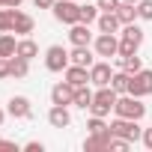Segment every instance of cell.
Listing matches in <instances>:
<instances>
[{
	"instance_id": "6da1fadb",
	"label": "cell",
	"mask_w": 152,
	"mask_h": 152,
	"mask_svg": "<svg viewBox=\"0 0 152 152\" xmlns=\"http://www.w3.org/2000/svg\"><path fill=\"white\" fill-rule=\"evenodd\" d=\"M113 113H116V116H125V119H143V116H146V104H143V99L125 93V96L116 99Z\"/></svg>"
},
{
	"instance_id": "7a4b0ae2",
	"label": "cell",
	"mask_w": 152,
	"mask_h": 152,
	"mask_svg": "<svg viewBox=\"0 0 152 152\" xmlns=\"http://www.w3.org/2000/svg\"><path fill=\"white\" fill-rule=\"evenodd\" d=\"M116 99H119V93H116L113 87H96V96H93L90 113H93V116H107V113L113 110Z\"/></svg>"
},
{
	"instance_id": "3957f363",
	"label": "cell",
	"mask_w": 152,
	"mask_h": 152,
	"mask_svg": "<svg viewBox=\"0 0 152 152\" xmlns=\"http://www.w3.org/2000/svg\"><path fill=\"white\" fill-rule=\"evenodd\" d=\"M110 134L113 137H125L131 143H137L143 137V128H140V119H125V116H116L110 122Z\"/></svg>"
},
{
	"instance_id": "277c9868",
	"label": "cell",
	"mask_w": 152,
	"mask_h": 152,
	"mask_svg": "<svg viewBox=\"0 0 152 152\" xmlns=\"http://www.w3.org/2000/svg\"><path fill=\"white\" fill-rule=\"evenodd\" d=\"M51 12H54V18L60 24H69V27L81 21V6L75 3V0H57V3L51 6Z\"/></svg>"
},
{
	"instance_id": "5b68a950",
	"label": "cell",
	"mask_w": 152,
	"mask_h": 152,
	"mask_svg": "<svg viewBox=\"0 0 152 152\" xmlns=\"http://www.w3.org/2000/svg\"><path fill=\"white\" fill-rule=\"evenodd\" d=\"M93 51L96 57H104V60H113L119 54V36L116 33H99L93 39Z\"/></svg>"
},
{
	"instance_id": "8992f818",
	"label": "cell",
	"mask_w": 152,
	"mask_h": 152,
	"mask_svg": "<svg viewBox=\"0 0 152 152\" xmlns=\"http://www.w3.org/2000/svg\"><path fill=\"white\" fill-rule=\"evenodd\" d=\"M69 51L63 48V45H51L48 51H45V69L48 72H66L69 69Z\"/></svg>"
},
{
	"instance_id": "52a82bcc",
	"label": "cell",
	"mask_w": 152,
	"mask_h": 152,
	"mask_svg": "<svg viewBox=\"0 0 152 152\" xmlns=\"http://www.w3.org/2000/svg\"><path fill=\"white\" fill-rule=\"evenodd\" d=\"M128 93L137 96V99L152 96V72H149V69H140L137 75H131V81H128Z\"/></svg>"
},
{
	"instance_id": "ba28073f",
	"label": "cell",
	"mask_w": 152,
	"mask_h": 152,
	"mask_svg": "<svg viewBox=\"0 0 152 152\" xmlns=\"http://www.w3.org/2000/svg\"><path fill=\"white\" fill-rule=\"evenodd\" d=\"M110 78H113V69H110V63H93L90 66V84L93 87H110Z\"/></svg>"
},
{
	"instance_id": "9c48e42d",
	"label": "cell",
	"mask_w": 152,
	"mask_h": 152,
	"mask_svg": "<svg viewBox=\"0 0 152 152\" xmlns=\"http://www.w3.org/2000/svg\"><path fill=\"white\" fill-rule=\"evenodd\" d=\"M51 104H75V87L69 84V81H60V84H54L51 87Z\"/></svg>"
},
{
	"instance_id": "30bf717a",
	"label": "cell",
	"mask_w": 152,
	"mask_h": 152,
	"mask_svg": "<svg viewBox=\"0 0 152 152\" xmlns=\"http://www.w3.org/2000/svg\"><path fill=\"white\" fill-rule=\"evenodd\" d=\"M6 113H9L12 119H27V116L33 113V107H30V99H27V96H12V99H9V107H6Z\"/></svg>"
},
{
	"instance_id": "8fae6325",
	"label": "cell",
	"mask_w": 152,
	"mask_h": 152,
	"mask_svg": "<svg viewBox=\"0 0 152 152\" xmlns=\"http://www.w3.org/2000/svg\"><path fill=\"white\" fill-rule=\"evenodd\" d=\"M48 122H51V128H69V125H72V113H69V107H66V104H51V110H48Z\"/></svg>"
},
{
	"instance_id": "7c38bea8",
	"label": "cell",
	"mask_w": 152,
	"mask_h": 152,
	"mask_svg": "<svg viewBox=\"0 0 152 152\" xmlns=\"http://www.w3.org/2000/svg\"><path fill=\"white\" fill-rule=\"evenodd\" d=\"M69 42H72V45H90V42H93L90 24H84V21L72 24V27H69Z\"/></svg>"
},
{
	"instance_id": "4fadbf2b",
	"label": "cell",
	"mask_w": 152,
	"mask_h": 152,
	"mask_svg": "<svg viewBox=\"0 0 152 152\" xmlns=\"http://www.w3.org/2000/svg\"><path fill=\"white\" fill-rule=\"evenodd\" d=\"M66 81H69L72 87H87V84H90V69L69 63V69H66Z\"/></svg>"
},
{
	"instance_id": "5bb4252c",
	"label": "cell",
	"mask_w": 152,
	"mask_h": 152,
	"mask_svg": "<svg viewBox=\"0 0 152 152\" xmlns=\"http://www.w3.org/2000/svg\"><path fill=\"white\" fill-rule=\"evenodd\" d=\"M33 27H36V21H33L27 12L15 9V18H12V33H18V36H30V33H33Z\"/></svg>"
},
{
	"instance_id": "9a60e30c",
	"label": "cell",
	"mask_w": 152,
	"mask_h": 152,
	"mask_svg": "<svg viewBox=\"0 0 152 152\" xmlns=\"http://www.w3.org/2000/svg\"><path fill=\"white\" fill-rule=\"evenodd\" d=\"M84 149L87 152H110V131L107 134H87Z\"/></svg>"
},
{
	"instance_id": "2e32d148",
	"label": "cell",
	"mask_w": 152,
	"mask_h": 152,
	"mask_svg": "<svg viewBox=\"0 0 152 152\" xmlns=\"http://www.w3.org/2000/svg\"><path fill=\"white\" fill-rule=\"evenodd\" d=\"M69 60L75 63V66H84V69H90L96 60H93V51H90V45H75L72 51H69Z\"/></svg>"
},
{
	"instance_id": "e0dca14e",
	"label": "cell",
	"mask_w": 152,
	"mask_h": 152,
	"mask_svg": "<svg viewBox=\"0 0 152 152\" xmlns=\"http://www.w3.org/2000/svg\"><path fill=\"white\" fill-rule=\"evenodd\" d=\"M96 24H99V33H119V27H122V21L116 18V12H102Z\"/></svg>"
},
{
	"instance_id": "ac0fdd59",
	"label": "cell",
	"mask_w": 152,
	"mask_h": 152,
	"mask_svg": "<svg viewBox=\"0 0 152 152\" xmlns=\"http://www.w3.org/2000/svg\"><path fill=\"white\" fill-rule=\"evenodd\" d=\"M9 72H12V78L15 81H21V78H27L30 75V60H24V57H9Z\"/></svg>"
},
{
	"instance_id": "d6986e66",
	"label": "cell",
	"mask_w": 152,
	"mask_h": 152,
	"mask_svg": "<svg viewBox=\"0 0 152 152\" xmlns=\"http://www.w3.org/2000/svg\"><path fill=\"white\" fill-rule=\"evenodd\" d=\"M93 90H90V84L87 87H75V107H81V110H90V104H93Z\"/></svg>"
},
{
	"instance_id": "ffe728a7",
	"label": "cell",
	"mask_w": 152,
	"mask_h": 152,
	"mask_svg": "<svg viewBox=\"0 0 152 152\" xmlns=\"http://www.w3.org/2000/svg\"><path fill=\"white\" fill-rule=\"evenodd\" d=\"M116 18L122 21V24H134L140 15H137V3H119L116 6Z\"/></svg>"
},
{
	"instance_id": "44dd1931",
	"label": "cell",
	"mask_w": 152,
	"mask_h": 152,
	"mask_svg": "<svg viewBox=\"0 0 152 152\" xmlns=\"http://www.w3.org/2000/svg\"><path fill=\"white\" fill-rule=\"evenodd\" d=\"M119 39H125V42H131V45H143V30L137 27V24H122V33H119Z\"/></svg>"
},
{
	"instance_id": "7402d4cb",
	"label": "cell",
	"mask_w": 152,
	"mask_h": 152,
	"mask_svg": "<svg viewBox=\"0 0 152 152\" xmlns=\"http://www.w3.org/2000/svg\"><path fill=\"white\" fill-rule=\"evenodd\" d=\"M18 57H24V60H33V57H39V45L30 39V36H24V39H18V51H15Z\"/></svg>"
},
{
	"instance_id": "603a6c76",
	"label": "cell",
	"mask_w": 152,
	"mask_h": 152,
	"mask_svg": "<svg viewBox=\"0 0 152 152\" xmlns=\"http://www.w3.org/2000/svg\"><path fill=\"white\" fill-rule=\"evenodd\" d=\"M116 66H119V69H125L128 75H137V72L143 69V60H140L137 54H131V57H116Z\"/></svg>"
},
{
	"instance_id": "cb8c5ba5",
	"label": "cell",
	"mask_w": 152,
	"mask_h": 152,
	"mask_svg": "<svg viewBox=\"0 0 152 152\" xmlns=\"http://www.w3.org/2000/svg\"><path fill=\"white\" fill-rule=\"evenodd\" d=\"M18 51V39L12 33H0V57H15Z\"/></svg>"
},
{
	"instance_id": "d4e9b609",
	"label": "cell",
	"mask_w": 152,
	"mask_h": 152,
	"mask_svg": "<svg viewBox=\"0 0 152 152\" xmlns=\"http://www.w3.org/2000/svg\"><path fill=\"white\" fill-rule=\"evenodd\" d=\"M128 81H131V75H128L125 69H119V72H113V78H110V87H113L119 96H125V93H128Z\"/></svg>"
},
{
	"instance_id": "484cf974",
	"label": "cell",
	"mask_w": 152,
	"mask_h": 152,
	"mask_svg": "<svg viewBox=\"0 0 152 152\" xmlns=\"http://www.w3.org/2000/svg\"><path fill=\"white\" fill-rule=\"evenodd\" d=\"M87 131L90 134H107L110 131V122H104V116H90L87 119Z\"/></svg>"
},
{
	"instance_id": "4316f807",
	"label": "cell",
	"mask_w": 152,
	"mask_h": 152,
	"mask_svg": "<svg viewBox=\"0 0 152 152\" xmlns=\"http://www.w3.org/2000/svg\"><path fill=\"white\" fill-rule=\"evenodd\" d=\"M12 18H15V9L0 6V33H12Z\"/></svg>"
},
{
	"instance_id": "83f0119b",
	"label": "cell",
	"mask_w": 152,
	"mask_h": 152,
	"mask_svg": "<svg viewBox=\"0 0 152 152\" xmlns=\"http://www.w3.org/2000/svg\"><path fill=\"white\" fill-rule=\"evenodd\" d=\"M99 3H87V6H81V21L84 24H93V21H99Z\"/></svg>"
},
{
	"instance_id": "f1b7e54d",
	"label": "cell",
	"mask_w": 152,
	"mask_h": 152,
	"mask_svg": "<svg viewBox=\"0 0 152 152\" xmlns=\"http://www.w3.org/2000/svg\"><path fill=\"white\" fill-rule=\"evenodd\" d=\"M137 15H140V21H152V0H140L137 3Z\"/></svg>"
},
{
	"instance_id": "f546056e",
	"label": "cell",
	"mask_w": 152,
	"mask_h": 152,
	"mask_svg": "<svg viewBox=\"0 0 152 152\" xmlns=\"http://www.w3.org/2000/svg\"><path fill=\"white\" fill-rule=\"evenodd\" d=\"M128 146H131V140H125V137H113V134H110V152H128Z\"/></svg>"
},
{
	"instance_id": "4dcf8cb0",
	"label": "cell",
	"mask_w": 152,
	"mask_h": 152,
	"mask_svg": "<svg viewBox=\"0 0 152 152\" xmlns=\"http://www.w3.org/2000/svg\"><path fill=\"white\" fill-rule=\"evenodd\" d=\"M131 54H137V45H131V42L119 39V54H116V57H131Z\"/></svg>"
},
{
	"instance_id": "1f68e13d",
	"label": "cell",
	"mask_w": 152,
	"mask_h": 152,
	"mask_svg": "<svg viewBox=\"0 0 152 152\" xmlns=\"http://www.w3.org/2000/svg\"><path fill=\"white\" fill-rule=\"evenodd\" d=\"M96 3H99L102 12H116V6L122 3V0H96Z\"/></svg>"
},
{
	"instance_id": "d6a6232c",
	"label": "cell",
	"mask_w": 152,
	"mask_h": 152,
	"mask_svg": "<svg viewBox=\"0 0 152 152\" xmlns=\"http://www.w3.org/2000/svg\"><path fill=\"white\" fill-rule=\"evenodd\" d=\"M12 78V72H9V57H0V81H6Z\"/></svg>"
},
{
	"instance_id": "836d02e7",
	"label": "cell",
	"mask_w": 152,
	"mask_h": 152,
	"mask_svg": "<svg viewBox=\"0 0 152 152\" xmlns=\"http://www.w3.org/2000/svg\"><path fill=\"white\" fill-rule=\"evenodd\" d=\"M24 149H27V152H45V143H39V140H30V143H24Z\"/></svg>"
},
{
	"instance_id": "e575fe53",
	"label": "cell",
	"mask_w": 152,
	"mask_h": 152,
	"mask_svg": "<svg viewBox=\"0 0 152 152\" xmlns=\"http://www.w3.org/2000/svg\"><path fill=\"white\" fill-rule=\"evenodd\" d=\"M140 140H143V146L152 152V128H143V137H140Z\"/></svg>"
},
{
	"instance_id": "d590c367",
	"label": "cell",
	"mask_w": 152,
	"mask_h": 152,
	"mask_svg": "<svg viewBox=\"0 0 152 152\" xmlns=\"http://www.w3.org/2000/svg\"><path fill=\"white\" fill-rule=\"evenodd\" d=\"M54 3H57V0H33V6H36V9H51Z\"/></svg>"
},
{
	"instance_id": "8d00e7d4",
	"label": "cell",
	"mask_w": 152,
	"mask_h": 152,
	"mask_svg": "<svg viewBox=\"0 0 152 152\" xmlns=\"http://www.w3.org/2000/svg\"><path fill=\"white\" fill-rule=\"evenodd\" d=\"M24 0H0V6H9V9H18Z\"/></svg>"
},
{
	"instance_id": "74e56055",
	"label": "cell",
	"mask_w": 152,
	"mask_h": 152,
	"mask_svg": "<svg viewBox=\"0 0 152 152\" xmlns=\"http://www.w3.org/2000/svg\"><path fill=\"white\" fill-rule=\"evenodd\" d=\"M3 119H6V113H3V110H0V125H3Z\"/></svg>"
},
{
	"instance_id": "f35d334b",
	"label": "cell",
	"mask_w": 152,
	"mask_h": 152,
	"mask_svg": "<svg viewBox=\"0 0 152 152\" xmlns=\"http://www.w3.org/2000/svg\"><path fill=\"white\" fill-rule=\"evenodd\" d=\"M122 3H140V0H122Z\"/></svg>"
}]
</instances>
